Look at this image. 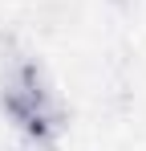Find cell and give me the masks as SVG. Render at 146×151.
I'll return each mask as SVG.
<instances>
[{"label": "cell", "mask_w": 146, "mask_h": 151, "mask_svg": "<svg viewBox=\"0 0 146 151\" xmlns=\"http://www.w3.org/2000/svg\"><path fill=\"white\" fill-rule=\"evenodd\" d=\"M0 110L24 139L53 143L65 131V110L49 86L45 70L33 57H12L0 74Z\"/></svg>", "instance_id": "obj_1"}, {"label": "cell", "mask_w": 146, "mask_h": 151, "mask_svg": "<svg viewBox=\"0 0 146 151\" xmlns=\"http://www.w3.org/2000/svg\"><path fill=\"white\" fill-rule=\"evenodd\" d=\"M12 151H53V143H45V139H21Z\"/></svg>", "instance_id": "obj_2"}]
</instances>
